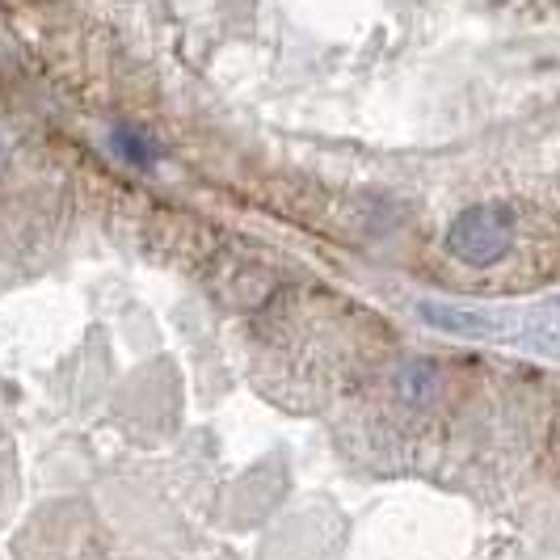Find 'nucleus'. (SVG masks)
<instances>
[{
    "label": "nucleus",
    "mask_w": 560,
    "mask_h": 560,
    "mask_svg": "<svg viewBox=\"0 0 560 560\" xmlns=\"http://www.w3.org/2000/svg\"><path fill=\"white\" fill-rule=\"evenodd\" d=\"M110 143H114V152L136 168H152L156 161H161V148L148 140L143 131H131V127H114Z\"/></svg>",
    "instance_id": "obj_2"
},
{
    "label": "nucleus",
    "mask_w": 560,
    "mask_h": 560,
    "mask_svg": "<svg viewBox=\"0 0 560 560\" xmlns=\"http://www.w3.org/2000/svg\"><path fill=\"white\" fill-rule=\"evenodd\" d=\"M430 380H434V371H430L425 363H418V366H409V371H405L400 388H405V396L413 400V396H425V388H430Z\"/></svg>",
    "instance_id": "obj_4"
},
{
    "label": "nucleus",
    "mask_w": 560,
    "mask_h": 560,
    "mask_svg": "<svg viewBox=\"0 0 560 560\" xmlns=\"http://www.w3.org/2000/svg\"><path fill=\"white\" fill-rule=\"evenodd\" d=\"M514 245V215L505 207H468L447 228V253L464 266H493Z\"/></svg>",
    "instance_id": "obj_1"
},
{
    "label": "nucleus",
    "mask_w": 560,
    "mask_h": 560,
    "mask_svg": "<svg viewBox=\"0 0 560 560\" xmlns=\"http://www.w3.org/2000/svg\"><path fill=\"white\" fill-rule=\"evenodd\" d=\"M421 316H425L430 325H439V329H451V334H485V329H489L485 316L447 308V304H421Z\"/></svg>",
    "instance_id": "obj_3"
}]
</instances>
